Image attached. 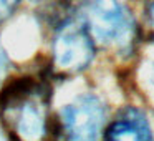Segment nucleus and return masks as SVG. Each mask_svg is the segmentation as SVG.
Here are the masks:
<instances>
[{
  "mask_svg": "<svg viewBox=\"0 0 154 141\" xmlns=\"http://www.w3.org/2000/svg\"><path fill=\"white\" fill-rule=\"evenodd\" d=\"M86 28L101 43L124 42L133 33V18L119 0H86Z\"/></svg>",
  "mask_w": 154,
  "mask_h": 141,
  "instance_id": "obj_1",
  "label": "nucleus"
},
{
  "mask_svg": "<svg viewBox=\"0 0 154 141\" xmlns=\"http://www.w3.org/2000/svg\"><path fill=\"white\" fill-rule=\"evenodd\" d=\"M66 141H98L104 120V108L96 96L85 95L66 105L61 113Z\"/></svg>",
  "mask_w": 154,
  "mask_h": 141,
  "instance_id": "obj_2",
  "label": "nucleus"
},
{
  "mask_svg": "<svg viewBox=\"0 0 154 141\" xmlns=\"http://www.w3.org/2000/svg\"><path fill=\"white\" fill-rule=\"evenodd\" d=\"M93 42L86 28L68 22L60 28L55 40V60L61 68L81 70L93 58Z\"/></svg>",
  "mask_w": 154,
  "mask_h": 141,
  "instance_id": "obj_3",
  "label": "nucleus"
},
{
  "mask_svg": "<svg viewBox=\"0 0 154 141\" xmlns=\"http://www.w3.org/2000/svg\"><path fill=\"white\" fill-rule=\"evenodd\" d=\"M106 141H151L146 116L136 108L121 110L108 126Z\"/></svg>",
  "mask_w": 154,
  "mask_h": 141,
  "instance_id": "obj_4",
  "label": "nucleus"
},
{
  "mask_svg": "<svg viewBox=\"0 0 154 141\" xmlns=\"http://www.w3.org/2000/svg\"><path fill=\"white\" fill-rule=\"evenodd\" d=\"M28 98L17 105L20 108L17 128H18V133L23 138L33 141V139H38L43 133V116H42L38 105L33 103V101H28Z\"/></svg>",
  "mask_w": 154,
  "mask_h": 141,
  "instance_id": "obj_5",
  "label": "nucleus"
},
{
  "mask_svg": "<svg viewBox=\"0 0 154 141\" xmlns=\"http://www.w3.org/2000/svg\"><path fill=\"white\" fill-rule=\"evenodd\" d=\"M22 0H0V22L10 17Z\"/></svg>",
  "mask_w": 154,
  "mask_h": 141,
  "instance_id": "obj_6",
  "label": "nucleus"
},
{
  "mask_svg": "<svg viewBox=\"0 0 154 141\" xmlns=\"http://www.w3.org/2000/svg\"><path fill=\"white\" fill-rule=\"evenodd\" d=\"M5 70H7V55L4 50H0V78L5 75Z\"/></svg>",
  "mask_w": 154,
  "mask_h": 141,
  "instance_id": "obj_7",
  "label": "nucleus"
},
{
  "mask_svg": "<svg viewBox=\"0 0 154 141\" xmlns=\"http://www.w3.org/2000/svg\"><path fill=\"white\" fill-rule=\"evenodd\" d=\"M149 83L152 85V88H154V65H152V70H151V77H149Z\"/></svg>",
  "mask_w": 154,
  "mask_h": 141,
  "instance_id": "obj_8",
  "label": "nucleus"
},
{
  "mask_svg": "<svg viewBox=\"0 0 154 141\" xmlns=\"http://www.w3.org/2000/svg\"><path fill=\"white\" fill-rule=\"evenodd\" d=\"M151 18H152V24H154V4H152V7H151Z\"/></svg>",
  "mask_w": 154,
  "mask_h": 141,
  "instance_id": "obj_9",
  "label": "nucleus"
},
{
  "mask_svg": "<svg viewBox=\"0 0 154 141\" xmlns=\"http://www.w3.org/2000/svg\"><path fill=\"white\" fill-rule=\"evenodd\" d=\"M0 141H5V139H4V136H2V131H0Z\"/></svg>",
  "mask_w": 154,
  "mask_h": 141,
  "instance_id": "obj_10",
  "label": "nucleus"
}]
</instances>
